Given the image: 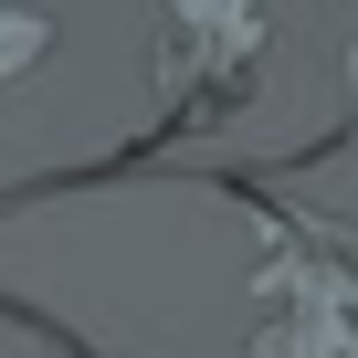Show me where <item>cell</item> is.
Here are the masks:
<instances>
[{"mask_svg": "<svg viewBox=\"0 0 358 358\" xmlns=\"http://www.w3.org/2000/svg\"><path fill=\"white\" fill-rule=\"evenodd\" d=\"M253 358H358V243L337 222H264Z\"/></svg>", "mask_w": 358, "mask_h": 358, "instance_id": "obj_1", "label": "cell"}, {"mask_svg": "<svg viewBox=\"0 0 358 358\" xmlns=\"http://www.w3.org/2000/svg\"><path fill=\"white\" fill-rule=\"evenodd\" d=\"M179 32H169V85L201 95V106H232L264 64V22L274 0H169Z\"/></svg>", "mask_w": 358, "mask_h": 358, "instance_id": "obj_2", "label": "cell"}]
</instances>
